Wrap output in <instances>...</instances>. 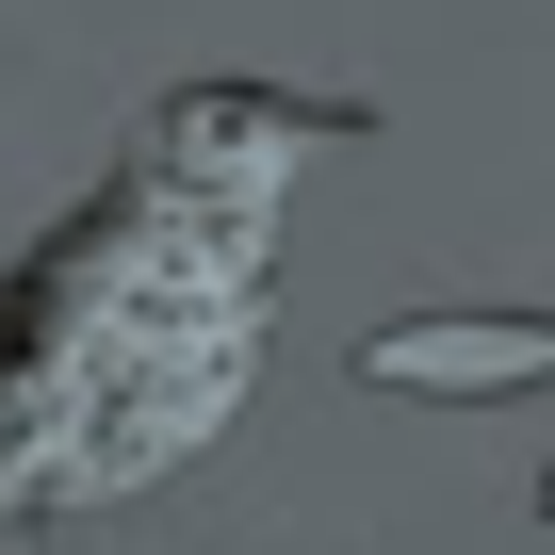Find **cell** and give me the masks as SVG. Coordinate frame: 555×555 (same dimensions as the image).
<instances>
[{
    "label": "cell",
    "mask_w": 555,
    "mask_h": 555,
    "mask_svg": "<svg viewBox=\"0 0 555 555\" xmlns=\"http://www.w3.org/2000/svg\"><path fill=\"white\" fill-rule=\"evenodd\" d=\"M360 376H376V392H522V376H555V327H539V311H506V327L457 311V327H392Z\"/></svg>",
    "instance_id": "obj_1"
},
{
    "label": "cell",
    "mask_w": 555,
    "mask_h": 555,
    "mask_svg": "<svg viewBox=\"0 0 555 555\" xmlns=\"http://www.w3.org/2000/svg\"><path fill=\"white\" fill-rule=\"evenodd\" d=\"M539 506H555V474H539Z\"/></svg>",
    "instance_id": "obj_2"
}]
</instances>
